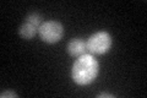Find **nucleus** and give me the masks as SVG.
<instances>
[{
    "label": "nucleus",
    "instance_id": "1",
    "mask_svg": "<svg viewBox=\"0 0 147 98\" xmlns=\"http://www.w3.org/2000/svg\"><path fill=\"white\" fill-rule=\"evenodd\" d=\"M99 64L92 54H84L79 57L72 65L71 77L79 86H88L98 75Z\"/></svg>",
    "mask_w": 147,
    "mask_h": 98
},
{
    "label": "nucleus",
    "instance_id": "2",
    "mask_svg": "<svg viewBox=\"0 0 147 98\" xmlns=\"http://www.w3.org/2000/svg\"><path fill=\"white\" fill-rule=\"evenodd\" d=\"M113 44V38L108 32L99 31L93 33L86 42L87 52L93 55H103L108 53Z\"/></svg>",
    "mask_w": 147,
    "mask_h": 98
},
{
    "label": "nucleus",
    "instance_id": "3",
    "mask_svg": "<svg viewBox=\"0 0 147 98\" xmlns=\"http://www.w3.org/2000/svg\"><path fill=\"white\" fill-rule=\"evenodd\" d=\"M64 34V26L59 21L48 20L42 22L38 30V36L43 42L48 44L58 43L63 38Z\"/></svg>",
    "mask_w": 147,
    "mask_h": 98
},
{
    "label": "nucleus",
    "instance_id": "4",
    "mask_svg": "<svg viewBox=\"0 0 147 98\" xmlns=\"http://www.w3.org/2000/svg\"><path fill=\"white\" fill-rule=\"evenodd\" d=\"M42 25V17L37 12H31L26 16L24 23L18 28V34L24 39H32L38 33L39 26Z\"/></svg>",
    "mask_w": 147,
    "mask_h": 98
},
{
    "label": "nucleus",
    "instance_id": "5",
    "mask_svg": "<svg viewBox=\"0 0 147 98\" xmlns=\"http://www.w3.org/2000/svg\"><path fill=\"white\" fill-rule=\"evenodd\" d=\"M66 50L69 55H71L74 58H79L81 55L86 54L87 52V45L86 42L81 38H72L66 45Z\"/></svg>",
    "mask_w": 147,
    "mask_h": 98
},
{
    "label": "nucleus",
    "instance_id": "6",
    "mask_svg": "<svg viewBox=\"0 0 147 98\" xmlns=\"http://www.w3.org/2000/svg\"><path fill=\"white\" fill-rule=\"evenodd\" d=\"M0 97H1V98H9V97H11V98H17L18 95H17V93H15L13 91H5V92H1Z\"/></svg>",
    "mask_w": 147,
    "mask_h": 98
},
{
    "label": "nucleus",
    "instance_id": "7",
    "mask_svg": "<svg viewBox=\"0 0 147 98\" xmlns=\"http://www.w3.org/2000/svg\"><path fill=\"white\" fill-rule=\"evenodd\" d=\"M103 97H108V98H114V95H109V93H99L97 95V98H103Z\"/></svg>",
    "mask_w": 147,
    "mask_h": 98
}]
</instances>
